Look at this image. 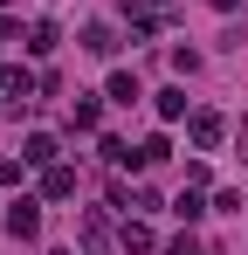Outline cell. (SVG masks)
<instances>
[{
  "label": "cell",
  "mask_w": 248,
  "mask_h": 255,
  "mask_svg": "<svg viewBox=\"0 0 248 255\" xmlns=\"http://www.w3.org/2000/svg\"><path fill=\"white\" fill-rule=\"evenodd\" d=\"M0 221H7V235H14V242H35V235H41V193H14Z\"/></svg>",
  "instance_id": "cell-1"
},
{
  "label": "cell",
  "mask_w": 248,
  "mask_h": 255,
  "mask_svg": "<svg viewBox=\"0 0 248 255\" xmlns=\"http://www.w3.org/2000/svg\"><path fill=\"white\" fill-rule=\"evenodd\" d=\"M186 138H193V152H221L228 145V118L221 111H193L186 118Z\"/></svg>",
  "instance_id": "cell-2"
},
{
  "label": "cell",
  "mask_w": 248,
  "mask_h": 255,
  "mask_svg": "<svg viewBox=\"0 0 248 255\" xmlns=\"http://www.w3.org/2000/svg\"><path fill=\"white\" fill-rule=\"evenodd\" d=\"M35 90H41V76H35V69H21V62H0V97H14L7 111H21Z\"/></svg>",
  "instance_id": "cell-3"
},
{
  "label": "cell",
  "mask_w": 248,
  "mask_h": 255,
  "mask_svg": "<svg viewBox=\"0 0 248 255\" xmlns=\"http://www.w3.org/2000/svg\"><path fill=\"white\" fill-rule=\"evenodd\" d=\"M118 249H124V255H152V249H159V235H152V221H145V214H124Z\"/></svg>",
  "instance_id": "cell-4"
},
{
  "label": "cell",
  "mask_w": 248,
  "mask_h": 255,
  "mask_svg": "<svg viewBox=\"0 0 248 255\" xmlns=\"http://www.w3.org/2000/svg\"><path fill=\"white\" fill-rule=\"evenodd\" d=\"M41 200H76V166H41Z\"/></svg>",
  "instance_id": "cell-5"
},
{
  "label": "cell",
  "mask_w": 248,
  "mask_h": 255,
  "mask_svg": "<svg viewBox=\"0 0 248 255\" xmlns=\"http://www.w3.org/2000/svg\"><path fill=\"white\" fill-rule=\"evenodd\" d=\"M21 159H28V166H55V159H62V145H55V131H28V138H21Z\"/></svg>",
  "instance_id": "cell-6"
},
{
  "label": "cell",
  "mask_w": 248,
  "mask_h": 255,
  "mask_svg": "<svg viewBox=\"0 0 248 255\" xmlns=\"http://www.w3.org/2000/svg\"><path fill=\"white\" fill-rule=\"evenodd\" d=\"M104 104H111V97H83L76 90V97H69V131H97L104 125Z\"/></svg>",
  "instance_id": "cell-7"
},
{
  "label": "cell",
  "mask_w": 248,
  "mask_h": 255,
  "mask_svg": "<svg viewBox=\"0 0 248 255\" xmlns=\"http://www.w3.org/2000/svg\"><path fill=\"white\" fill-rule=\"evenodd\" d=\"M21 48H28V55H55V48H62V28H55V21L41 14V21H28V35H21Z\"/></svg>",
  "instance_id": "cell-8"
},
{
  "label": "cell",
  "mask_w": 248,
  "mask_h": 255,
  "mask_svg": "<svg viewBox=\"0 0 248 255\" xmlns=\"http://www.w3.org/2000/svg\"><path fill=\"white\" fill-rule=\"evenodd\" d=\"M76 42L90 48V55H104V62H111V55H118V28H111V21H90V28H83Z\"/></svg>",
  "instance_id": "cell-9"
},
{
  "label": "cell",
  "mask_w": 248,
  "mask_h": 255,
  "mask_svg": "<svg viewBox=\"0 0 248 255\" xmlns=\"http://www.w3.org/2000/svg\"><path fill=\"white\" fill-rule=\"evenodd\" d=\"M165 159H172V138H165V131H152L145 145H131V166H138V172H145V166H165Z\"/></svg>",
  "instance_id": "cell-10"
},
{
  "label": "cell",
  "mask_w": 248,
  "mask_h": 255,
  "mask_svg": "<svg viewBox=\"0 0 248 255\" xmlns=\"http://www.w3.org/2000/svg\"><path fill=\"white\" fill-rule=\"evenodd\" d=\"M76 235H83V249H90V255H104V249H111V228H104V214H97V207H83Z\"/></svg>",
  "instance_id": "cell-11"
},
{
  "label": "cell",
  "mask_w": 248,
  "mask_h": 255,
  "mask_svg": "<svg viewBox=\"0 0 248 255\" xmlns=\"http://www.w3.org/2000/svg\"><path fill=\"white\" fill-rule=\"evenodd\" d=\"M172 214H179V221L193 228V221H207V214H214V200H207L200 186H179V200H172Z\"/></svg>",
  "instance_id": "cell-12"
},
{
  "label": "cell",
  "mask_w": 248,
  "mask_h": 255,
  "mask_svg": "<svg viewBox=\"0 0 248 255\" xmlns=\"http://www.w3.org/2000/svg\"><path fill=\"white\" fill-rule=\"evenodd\" d=\"M104 97H111V104H124V111H131V104H138V97H145V83H138V76H131V69H111V83H104Z\"/></svg>",
  "instance_id": "cell-13"
},
{
  "label": "cell",
  "mask_w": 248,
  "mask_h": 255,
  "mask_svg": "<svg viewBox=\"0 0 248 255\" xmlns=\"http://www.w3.org/2000/svg\"><path fill=\"white\" fill-rule=\"evenodd\" d=\"M159 118H165V125H186V118H193L186 90H159Z\"/></svg>",
  "instance_id": "cell-14"
},
{
  "label": "cell",
  "mask_w": 248,
  "mask_h": 255,
  "mask_svg": "<svg viewBox=\"0 0 248 255\" xmlns=\"http://www.w3.org/2000/svg\"><path fill=\"white\" fill-rule=\"evenodd\" d=\"M97 152H104V159H111V166H131V145H124L118 131H104V138H97Z\"/></svg>",
  "instance_id": "cell-15"
},
{
  "label": "cell",
  "mask_w": 248,
  "mask_h": 255,
  "mask_svg": "<svg viewBox=\"0 0 248 255\" xmlns=\"http://www.w3.org/2000/svg\"><path fill=\"white\" fill-rule=\"evenodd\" d=\"M165 255H200V235H193V228H179V235L165 242Z\"/></svg>",
  "instance_id": "cell-16"
},
{
  "label": "cell",
  "mask_w": 248,
  "mask_h": 255,
  "mask_svg": "<svg viewBox=\"0 0 248 255\" xmlns=\"http://www.w3.org/2000/svg\"><path fill=\"white\" fill-rule=\"evenodd\" d=\"M21 172H28V159H7L0 152V186H21Z\"/></svg>",
  "instance_id": "cell-17"
},
{
  "label": "cell",
  "mask_w": 248,
  "mask_h": 255,
  "mask_svg": "<svg viewBox=\"0 0 248 255\" xmlns=\"http://www.w3.org/2000/svg\"><path fill=\"white\" fill-rule=\"evenodd\" d=\"M235 152H242V159H248V118H242V125H235Z\"/></svg>",
  "instance_id": "cell-18"
},
{
  "label": "cell",
  "mask_w": 248,
  "mask_h": 255,
  "mask_svg": "<svg viewBox=\"0 0 248 255\" xmlns=\"http://www.w3.org/2000/svg\"><path fill=\"white\" fill-rule=\"evenodd\" d=\"M0 42H14V21H0Z\"/></svg>",
  "instance_id": "cell-19"
},
{
  "label": "cell",
  "mask_w": 248,
  "mask_h": 255,
  "mask_svg": "<svg viewBox=\"0 0 248 255\" xmlns=\"http://www.w3.org/2000/svg\"><path fill=\"white\" fill-rule=\"evenodd\" d=\"M214 7H221V14H235V7H242V0H214Z\"/></svg>",
  "instance_id": "cell-20"
},
{
  "label": "cell",
  "mask_w": 248,
  "mask_h": 255,
  "mask_svg": "<svg viewBox=\"0 0 248 255\" xmlns=\"http://www.w3.org/2000/svg\"><path fill=\"white\" fill-rule=\"evenodd\" d=\"M0 7H14V0H0Z\"/></svg>",
  "instance_id": "cell-21"
},
{
  "label": "cell",
  "mask_w": 248,
  "mask_h": 255,
  "mask_svg": "<svg viewBox=\"0 0 248 255\" xmlns=\"http://www.w3.org/2000/svg\"><path fill=\"white\" fill-rule=\"evenodd\" d=\"M159 7H165V0H159Z\"/></svg>",
  "instance_id": "cell-22"
}]
</instances>
